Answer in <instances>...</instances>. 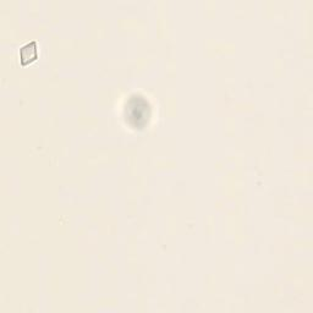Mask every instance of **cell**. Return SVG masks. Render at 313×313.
<instances>
[{
	"mask_svg": "<svg viewBox=\"0 0 313 313\" xmlns=\"http://www.w3.org/2000/svg\"><path fill=\"white\" fill-rule=\"evenodd\" d=\"M37 58V45L36 43H30L20 50V61L22 65H27L28 63L33 61Z\"/></svg>",
	"mask_w": 313,
	"mask_h": 313,
	"instance_id": "1",
	"label": "cell"
}]
</instances>
